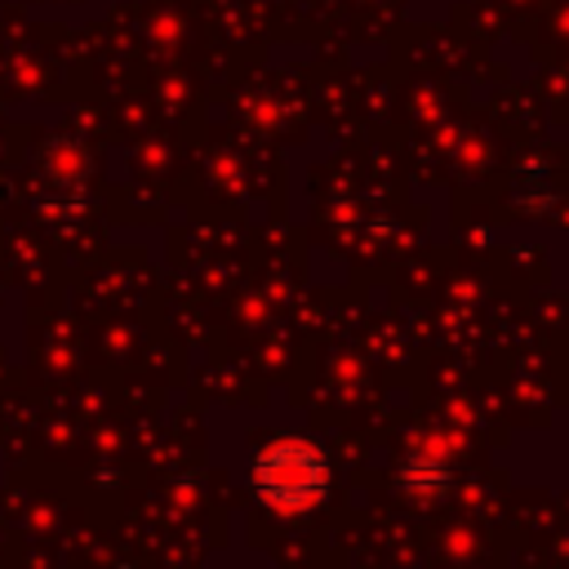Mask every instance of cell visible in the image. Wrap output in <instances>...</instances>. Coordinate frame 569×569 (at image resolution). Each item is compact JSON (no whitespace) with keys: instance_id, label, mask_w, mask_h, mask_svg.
I'll return each instance as SVG.
<instances>
[{"instance_id":"1","label":"cell","mask_w":569,"mask_h":569,"mask_svg":"<svg viewBox=\"0 0 569 569\" xmlns=\"http://www.w3.org/2000/svg\"><path fill=\"white\" fill-rule=\"evenodd\" d=\"M253 493L280 516H302L329 498V453L307 436H276L249 467Z\"/></svg>"},{"instance_id":"2","label":"cell","mask_w":569,"mask_h":569,"mask_svg":"<svg viewBox=\"0 0 569 569\" xmlns=\"http://www.w3.org/2000/svg\"><path fill=\"white\" fill-rule=\"evenodd\" d=\"M400 489L413 502H440L453 489V467H449V445L440 436H422L413 453L400 462Z\"/></svg>"}]
</instances>
